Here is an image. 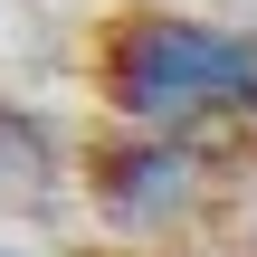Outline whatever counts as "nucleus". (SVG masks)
Instances as JSON below:
<instances>
[{"mask_svg": "<svg viewBox=\"0 0 257 257\" xmlns=\"http://www.w3.org/2000/svg\"><path fill=\"white\" fill-rule=\"evenodd\" d=\"M200 200V153L191 134H114L95 153V219L124 229V238H153V229H181Z\"/></svg>", "mask_w": 257, "mask_h": 257, "instance_id": "obj_2", "label": "nucleus"}, {"mask_svg": "<svg viewBox=\"0 0 257 257\" xmlns=\"http://www.w3.org/2000/svg\"><path fill=\"white\" fill-rule=\"evenodd\" d=\"M0 257H29V248H0Z\"/></svg>", "mask_w": 257, "mask_h": 257, "instance_id": "obj_4", "label": "nucleus"}, {"mask_svg": "<svg viewBox=\"0 0 257 257\" xmlns=\"http://www.w3.org/2000/svg\"><path fill=\"white\" fill-rule=\"evenodd\" d=\"M248 248H257V200H248Z\"/></svg>", "mask_w": 257, "mask_h": 257, "instance_id": "obj_3", "label": "nucleus"}, {"mask_svg": "<svg viewBox=\"0 0 257 257\" xmlns=\"http://www.w3.org/2000/svg\"><path fill=\"white\" fill-rule=\"evenodd\" d=\"M95 95L134 134H210L257 124V38L181 10H124L95 38Z\"/></svg>", "mask_w": 257, "mask_h": 257, "instance_id": "obj_1", "label": "nucleus"}]
</instances>
